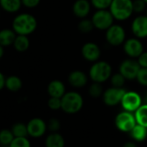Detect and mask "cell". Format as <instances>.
Listing matches in <instances>:
<instances>
[{
    "label": "cell",
    "mask_w": 147,
    "mask_h": 147,
    "mask_svg": "<svg viewBox=\"0 0 147 147\" xmlns=\"http://www.w3.org/2000/svg\"><path fill=\"white\" fill-rule=\"evenodd\" d=\"M91 5L96 10L109 9L113 0H90Z\"/></svg>",
    "instance_id": "31"
},
{
    "label": "cell",
    "mask_w": 147,
    "mask_h": 147,
    "mask_svg": "<svg viewBox=\"0 0 147 147\" xmlns=\"http://www.w3.org/2000/svg\"><path fill=\"white\" fill-rule=\"evenodd\" d=\"M82 55L87 61L95 62L100 57V47L94 42H87L82 48Z\"/></svg>",
    "instance_id": "14"
},
{
    "label": "cell",
    "mask_w": 147,
    "mask_h": 147,
    "mask_svg": "<svg viewBox=\"0 0 147 147\" xmlns=\"http://www.w3.org/2000/svg\"><path fill=\"white\" fill-rule=\"evenodd\" d=\"M106 40L112 46H119L125 41V31L119 24H113L106 30Z\"/></svg>",
    "instance_id": "7"
},
{
    "label": "cell",
    "mask_w": 147,
    "mask_h": 147,
    "mask_svg": "<svg viewBox=\"0 0 147 147\" xmlns=\"http://www.w3.org/2000/svg\"><path fill=\"white\" fill-rule=\"evenodd\" d=\"M13 47L18 52H25L30 48V39L28 36L17 35L13 42Z\"/></svg>",
    "instance_id": "22"
},
{
    "label": "cell",
    "mask_w": 147,
    "mask_h": 147,
    "mask_svg": "<svg viewBox=\"0 0 147 147\" xmlns=\"http://www.w3.org/2000/svg\"><path fill=\"white\" fill-rule=\"evenodd\" d=\"M67 80H68L69 84L72 87L77 88H83L84 86H86L88 83V81L87 75L81 70L72 71L69 74Z\"/></svg>",
    "instance_id": "16"
},
{
    "label": "cell",
    "mask_w": 147,
    "mask_h": 147,
    "mask_svg": "<svg viewBox=\"0 0 147 147\" xmlns=\"http://www.w3.org/2000/svg\"><path fill=\"white\" fill-rule=\"evenodd\" d=\"M112 76V67L107 61H97L89 69V77L94 82L103 83Z\"/></svg>",
    "instance_id": "2"
},
{
    "label": "cell",
    "mask_w": 147,
    "mask_h": 147,
    "mask_svg": "<svg viewBox=\"0 0 147 147\" xmlns=\"http://www.w3.org/2000/svg\"><path fill=\"white\" fill-rule=\"evenodd\" d=\"M145 16H147V8H146V10H145Z\"/></svg>",
    "instance_id": "43"
},
{
    "label": "cell",
    "mask_w": 147,
    "mask_h": 147,
    "mask_svg": "<svg viewBox=\"0 0 147 147\" xmlns=\"http://www.w3.org/2000/svg\"><path fill=\"white\" fill-rule=\"evenodd\" d=\"M144 101H145V103L147 104V94H145V96H144V100H143V101H144Z\"/></svg>",
    "instance_id": "41"
},
{
    "label": "cell",
    "mask_w": 147,
    "mask_h": 147,
    "mask_svg": "<svg viewBox=\"0 0 147 147\" xmlns=\"http://www.w3.org/2000/svg\"><path fill=\"white\" fill-rule=\"evenodd\" d=\"M41 2V0H22V4L27 8H35Z\"/></svg>",
    "instance_id": "37"
},
{
    "label": "cell",
    "mask_w": 147,
    "mask_h": 147,
    "mask_svg": "<svg viewBox=\"0 0 147 147\" xmlns=\"http://www.w3.org/2000/svg\"><path fill=\"white\" fill-rule=\"evenodd\" d=\"M144 2H145L146 4H147V0H144Z\"/></svg>",
    "instance_id": "44"
},
{
    "label": "cell",
    "mask_w": 147,
    "mask_h": 147,
    "mask_svg": "<svg viewBox=\"0 0 147 147\" xmlns=\"http://www.w3.org/2000/svg\"><path fill=\"white\" fill-rule=\"evenodd\" d=\"M123 147H138V146H137V144H136L134 142L129 141V142H126V143L123 145Z\"/></svg>",
    "instance_id": "39"
},
{
    "label": "cell",
    "mask_w": 147,
    "mask_h": 147,
    "mask_svg": "<svg viewBox=\"0 0 147 147\" xmlns=\"http://www.w3.org/2000/svg\"><path fill=\"white\" fill-rule=\"evenodd\" d=\"M48 94L50 97H57V98H61L65 93H66V88L65 85L63 84L62 82L59 80H54L50 82L48 85Z\"/></svg>",
    "instance_id": "17"
},
{
    "label": "cell",
    "mask_w": 147,
    "mask_h": 147,
    "mask_svg": "<svg viewBox=\"0 0 147 147\" xmlns=\"http://www.w3.org/2000/svg\"><path fill=\"white\" fill-rule=\"evenodd\" d=\"M17 33L13 30V29H3L0 30V44L4 47L13 45Z\"/></svg>",
    "instance_id": "18"
},
{
    "label": "cell",
    "mask_w": 147,
    "mask_h": 147,
    "mask_svg": "<svg viewBox=\"0 0 147 147\" xmlns=\"http://www.w3.org/2000/svg\"><path fill=\"white\" fill-rule=\"evenodd\" d=\"M131 137L137 142H142L147 138V127L136 124L133 129L129 132Z\"/></svg>",
    "instance_id": "23"
},
{
    "label": "cell",
    "mask_w": 147,
    "mask_h": 147,
    "mask_svg": "<svg viewBox=\"0 0 147 147\" xmlns=\"http://www.w3.org/2000/svg\"><path fill=\"white\" fill-rule=\"evenodd\" d=\"M124 51L130 58H138L144 52V46L139 38H129L123 43Z\"/></svg>",
    "instance_id": "11"
},
{
    "label": "cell",
    "mask_w": 147,
    "mask_h": 147,
    "mask_svg": "<svg viewBox=\"0 0 147 147\" xmlns=\"http://www.w3.org/2000/svg\"><path fill=\"white\" fill-rule=\"evenodd\" d=\"M91 6V2L88 0H76L73 5V13L81 19L86 18L90 13Z\"/></svg>",
    "instance_id": "15"
},
{
    "label": "cell",
    "mask_w": 147,
    "mask_h": 147,
    "mask_svg": "<svg viewBox=\"0 0 147 147\" xmlns=\"http://www.w3.org/2000/svg\"><path fill=\"white\" fill-rule=\"evenodd\" d=\"M0 147H9V146H6V145H0Z\"/></svg>",
    "instance_id": "42"
},
{
    "label": "cell",
    "mask_w": 147,
    "mask_h": 147,
    "mask_svg": "<svg viewBox=\"0 0 147 147\" xmlns=\"http://www.w3.org/2000/svg\"><path fill=\"white\" fill-rule=\"evenodd\" d=\"M36 18L30 13L18 14L12 21V29L17 35L29 36L36 30Z\"/></svg>",
    "instance_id": "1"
},
{
    "label": "cell",
    "mask_w": 147,
    "mask_h": 147,
    "mask_svg": "<svg viewBox=\"0 0 147 147\" xmlns=\"http://www.w3.org/2000/svg\"><path fill=\"white\" fill-rule=\"evenodd\" d=\"M125 93V90L123 88H109L103 93V101L107 106L114 107L121 102Z\"/></svg>",
    "instance_id": "10"
},
{
    "label": "cell",
    "mask_w": 147,
    "mask_h": 147,
    "mask_svg": "<svg viewBox=\"0 0 147 147\" xmlns=\"http://www.w3.org/2000/svg\"><path fill=\"white\" fill-rule=\"evenodd\" d=\"M125 78L121 75V74L119 72L117 74H114L110 77V82L113 87L115 88H123L125 82Z\"/></svg>",
    "instance_id": "30"
},
{
    "label": "cell",
    "mask_w": 147,
    "mask_h": 147,
    "mask_svg": "<svg viewBox=\"0 0 147 147\" xmlns=\"http://www.w3.org/2000/svg\"><path fill=\"white\" fill-rule=\"evenodd\" d=\"M5 79H6V77L4 76V74L0 71V91H1L4 88H5Z\"/></svg>",
    "instance_id": "38"
},
{
    "label": "cell",
    "mask_w": 147,
    "mask_h": 147,
    "mask_svg": "<svg viewBox=\"0 0 147 147\" xmlns=\"http://www.w3.org/2000/svg\"><path fill=\"white\" fill-rule=\"evenodd\" d=\"M23 87V82L17 76H10L5 79V88L11 92H18Z\"/></svg>",
    "instance_id": "21"
},
{
    "label": "cell",
    "mask_w": 147,
    "mask_h": 147,
    "mask_svg": "<svg viewBox=\"0 0 147 147\" xmlns=\"http://www.w3.org/2000/svg\"><path fill=\"white\" fill-rule=\"evenodd\" d=\"M83 107V98L77 92H67L61 97V110L68 114L76 113Z\"/></svg>",
    "instance_id": "4"
},
{
    "label": "cell",
    "mask_w": 147,
    "mask_h": 147,
    "mask_svg": "<svg viewBox=\"0 0 147 147\" xmlns=\"http://www.w3.org/2000/svg\"><path fill=\"white\" fill-rule=\"evenodd\" d=\"M137 124L147 127V104L143 103L134 113Z\"/></svg>",
    "instance_id": "24"
},
{
    "label": "cell",
    "mask_w": 147,
    "mask_h": 147,
    "mask_svg": "<svg viewBox=\"0 0 147 147\" xmlns=\"http://www.w3.org/2000/svg\"><path fill=\"white\" fill-rule=\"evenodd\" d=\"M9 147H31V144L27 137H15Z\"/></svg>",
    "instance_id": "29"
},
{
    "label": "cell",
    "mask_w": 147,
    "mask_h": 147,
    "mask_svg": "<svg viewBox=\"0 0 147 147\" xmlns=\"http://www.w3.org/2000/svg\"><path fill=\"white\" fill-rule=\"evenodd\" d=\"M94 24L92 22V19L90 20L88 18H82L78 24L79 30L84 34L91 32L94 30Z\"/></svg>",
    "instance_id": "27"
},
{
    "label": "cell",
    "mask_w": 147,
    "mask_h": 147,
    "mask_svg": "<svg viewBox=\"0 0 147 147\" xmlns=\"http://www.w3.org/2000/svg\"><path fill=\"white\" fill-rule=\"evenodd\" d=\"M140 66L133 58L124 60L119 65V73L125 78V80H134L137 77Z\"/></svg>",
    "instance_id": "9"
},
{
    "label": "cell",
    "mask_w": 147,
    "mask_h": 147,
    "mask_svg": "<svg viewBox=\"0 0 147 147\" xmlns=\"http://www.w3.org/2000/svg\"><path fill=\"white\" fill-rule=\"evenodd\" d=\"M11 130L15 137H28L29 136L27 125H25L22 122L15 123L12 125Z\"/></svg>",
    "instance_id": "25"
},
{
    "label": "cell",
    "mask_w": 147,
    "mask_h": 147,
    "mask_svg": "<svg viewBox=\"0 0 147 147\" xmlns=\"http://www.w3.org/2000/svg\"><path fill=\"white\" fill-rule=\"evenodd\" d=\"M48 106L51 110L61 109V98L50 97L48 100Z\"/></svg>",
    "instance_id": "34"
},
{
    "label": "cell",
    "mask_w": 147,
    "mask_h": 147,
    "mask_svg": "<svg viewBox=\"0 0 147 147\" xmlns=\"http://www.w3.org/2000/svg\"><path fill=\"white\" fill-rule=\"evenodd\" d=\"M14 138L15 136L10 129H3L0 131V143H1V145L9 146Z\"/></svg>",
    "instance_id": "26"
},
{
    "label": "cell",
    "mask_w": 147,
    "mask_h": 147,
    "mask_svg": "<svg viewBox=\"0 0 147 147\" xmlns=\"http://www.w3.org/2000/svg\"><path fill=\"white\" fill-rule=\"evenodd\" d=\"M109 11L114 19L119 21L126 20L133 13L132 0H113Z\"/></svg>",
    "instance_id": "3"
},
{
    "label": "cell",
    "mask_w": 147,
    "mask_h": 147,
    "mask_svg": "<svg viewBox=\"0 0 147 147\" xmlns=\"http://www.w3.org/2000/svg\"><path fill=\"white\" fill-rule=\"evenodd\" d=\"M89 95L93 98H99L101 95H103V88L101 86V83L99 82H94L91 84L88 89Z\"/></svg>",
    "instance_id": "28"
},
{
    "label": "cell",
    "mask_w": 147,
    "mask_h": 147,
    "mask_svg": "<svg viewBox=\"0 0 147 147\" xmlns=\"http://www.w3.org/2000/svg\"><path fill=\"white\" fill-rule=\"evenodd\" d=\"M0 145H1V143H0Z\"/></svg>",
    "instance_id": "45"
},
{
    "label": "cell",
    "mask_w": 147,
    "mask_h": 147,
    "mask_svg": "<svg viewBox=\"0 0 147 147\" xmlns=\"http://www.w3.org/2000/svg\"><path fill=\"white\" fill-rule=\"evenodd\" d=\"M27 128L29 136L37 138L44 135L48 126L43 119L40 118H34L27 123Z\"/></svg>",
    "instance_id": "12"
},
{
    "label": "cell",
    "mask_w": 147,
    "mask_h": 147,
    "mask_svg": "<svg viewBox=\"0 0 147 147\" xmlns=\"http://www.w3.org/2000/svg\"><path fill=\"white\" fill-rule=\"evenodd\" d=\"M120 104L125 111L135 113V111L143 104V99L137 92L125 91Z\"/></svg>",
    "instance_id": "8"
},
{
    "label": "cell",
    "mask_w": 147,
    "mask_h": 147,
    "mask_svg": "<svg viewBox=\"0 0 147 147\" xmlns=\"http://www.w3.org/2000/svg\"><path fill=\"white\" fill-rule=\"evenodd\" d=\"M65 140L58 132H51L45 139L46 147H64Z\"/></svg>",
    "instance_id": "20"
},
{
    "label": "cell",
    "mask_w": 147,
    "mask_h": 147,
    "mask_svg": "<svg viewBox=\"0 0 147 147\" xmlns=\"http://www.w3.org/2000/svg\"><path fill=\"white\" fill-rule=\"evenodd\" d=\"M113 16L107 9L97 10L92 17V22L94 28L100 30H107L113 24Z\"/></svg>",
    "instance_id": "5"
},
{
    "label": "cell",
    "mask_w": 147,
    "mask_h": 147,
    "mask_svg": "<svg viewBox=\"0 0 147 147\" xmlns=\"http://www.w3.org/2000/svg\"><path fill=\"white\" fill-rule=\"evenodd\" d=\"M136 80L141 86L147 87V67H140Z\"/></svg>",
    "instance_id": "32"
},
{
    "label": "cell",
    "mask_w": 147,
    "mask_h": 147,
    "mask_svg": "<svg viewBox=\"0 0 147 147\" xmlns=\"http://www.w3.org/2000/svg\"><path fill=\"white\" fill-rule=\"evenodd\" d=\"M137 59L140 67H147V51H144Z\"/></svg>",
    "instance_id": "36"
},
{
    "label": "cell",
    "mask_w": 147,
    "mask_h": 147,
    "mask_svg": "<svg viewBox=\"0 0 147 147\" xmlns=\"http://www.w3.org/2000/svg\"><path fill=\"white\" fill-rule=\"evenodd\" d=\"M131 31L137 38L147 37V16H138L135 18L131 23Z\"/></svg>",
    "instance_id": "13"
},
{
    "label": "cell",
    "mask_w": 147,
    "mask_h": 147,
    "mask_svg": "<svg viewBox=\"0 0 147 147\" xmlns=\"http://www.w3.org/2000/svg\"><path fill=\"white\" fill-rule=\"evenodd\" d=\"M22 5V0H0V7L8 13L18 12Z\"/></svg>",
    "instance_id": "19"
},
{
    "label": "cell",
    "mask_w": 147,
    "mask_h": 147,
    "mask_svg": "<svg viewBox=\"0 0 147 147\" xmlns=\"http://www.w3.org/2000/svg\"><path fill=\"white\" fill-rule=\"evenodd\" d=\"M147 4L144 1V0H132V8L133 12L136 13H141L144 11L146 10Z\"/></svg>",
    "instance_id": "33"
},
{
    "label": "cell",
    "mask_w": 147,
    "mask_h": 147,
    "mask_svg": "<svg viewBox=\"0 0 147 147\" xmlns=\"http://www.w3.org/2000/svg\"><path fill=\"white\" fill-rule=\"evenodd\" d=\"M4 48L5 47L3 45L0 44V59H1L4 56V55H5V49Z\"/></svg>",
    "instance_id": "40"
},
{
    "label": "cell",
    "mask_w": 147,
    "mask_h": 147,
    "mask_svg": "<svg viewBox=\"0 0 147 147\" xmlns=\"http://www.w3.org/2000/svg\"><path fill=\"white\" fill-rule=\"evenodd\" d=\"M115 125L118 130L123 132H130L136 125L137 121L135 115L128 111H123L115 117Z\"/></svg>",
    "instance_id": "6"
},
{
    "label": "cell",
    "mask_w": 147,
    "mask_h": 147,
    "mask_svg": "<svg viewBox=\"0 0 147 147\" xmlns=\"http://www.w3.org/2000/svg\"><path fill=\"white\" fill-rule=\"evenodd\" d=\"M48 129L51 131V132H57L61 127V124L60 121L55 119V118H52L49 120L48 124H47Z\"/></svg>",
    "instance_id": "35"
}]
</instances>
